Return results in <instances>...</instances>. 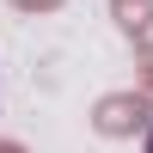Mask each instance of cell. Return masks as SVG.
Listing matches in <instances>:
<instances>
[{
	"instance_id": "6da1fadb",
	"label": "cell",
	"mask_w": 153,
	"mask_h": 153,
	"mask_svg": "<svg viewBox=\"0 0 153 153\" xmlns=\"http://www.w3.org/2000/svg\"><path fill=\"white\" fill-rule=\"evenodd\" d=\"M147 153H153V129H147Z\"/></svg>"
}]
</instances>
